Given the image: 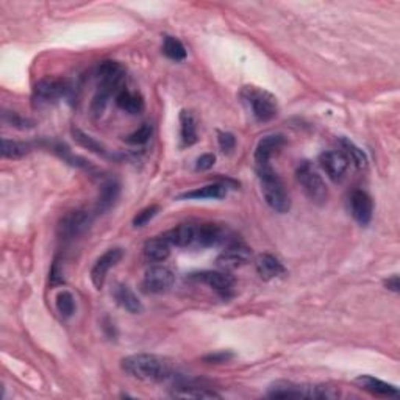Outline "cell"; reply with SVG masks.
Wrapping results in <instances>:
<instances>
[{
    "label": "cell",
    "instance_id": "obj_1",
    "mask_svg": "<svg viewBox=\"0 0 400 400\" xmlns=\"http://www.w3.org/2000/svg\"><path fill=\"white\" fill-rule=\"evenodd\" d=\"M121 368L133 379L143 381H167L176 377L174 366L166 358L152 353H137L126 357Z\"/></svg>",
    "mask_w": 400,
    "mask_h": 400
},
{
    "label": "cell",
    "instance_id": "obj_2",
    "mask_svg": "<svg viewBox=\"0 0 400 400\" xmlns=\"http://www.w3.org/2000/svg\"><path fill=\"white\" fill-rule=\"evenodd\" d=\"M97 91L93 99L91 110L95 116H100L113 94H117L123 88L126 71L117 61H104L97 67Z\"/></svg>",
    "mask_w": 400,
    "mask_h": 400
},
{
    "label": "cell",
    "instance_id": "obj_3",
    "mask_svg": "<svg viewBox=\"0 0 400 400\" xmlns=\"http://www.w3.org/2000/svg\"><path fill=\"white\" fill-rule=\"evenodd\" d=\"M257 169V176L260 180L261 193L266 204L277 213H288L291 202L288 193H286L285 185L280 177L275 174L272 166H260Z\"/></svg>",
    "mask_w": 400,
    "mask_h": 400
},
{
    "label": "cell",
    "instance_id": "obj_4",
    "mask_svg": "<svg viewBox=\"0 0 400 400\" xmlns=\"http://www.w3.org/2000/svg\"><path fill=\"white\" fill-rule=\"evenodd\" d=\"M268 396L275 399L331 400L340 397V391L327 385H296L291 381H277L269 388Z\"/></svg>",
    "mask_w": 400,
    "mask_h": 400
},
{
    "label": "cell",
    "instance_id": "obj_5",
    "mask_svg": "<svg viewBox=\"0 0 400 400\" xmlns=\"http://www.w3.org/2000/svg\"><path fill=\"white\" fill-rule=\"evenodd\" d=\"M241 97L249 105L252 115L255 116L257 121L268 122L277 116V99L264 89L257 86H244L241 91Z\"/></svg>",
    "mask_w": 400,
    "mask_h": 400
},
{
    "label": "cell",
    "instance_id": "obj_6",
    "mask_svg": "<svg viewBox=\"0 0 400 400\" xmlns=\"http://www.w3.org/2000/svg\"><path fill=\"white\" fill-rule=\"evenodd\" d=\"M297 182L301 183V187L303 189V193L308 197L313 204L322 205L327 200V187L322 177L319 176L316 169L311 166V163L303 161L301 166L297 167L296 171Z\"/></svg>",
    "mask_w": 400,
    "mask_h": 400
},
{
    "label": "cell",
    "instance_id": "obj_7",
    "mask_svg": "<svg viewBox=\"0 0 400 400\" xmlns=\"http://www.w3.org/2000/svg\"><path fill=\"white\" fill-rule=\"evenodd\" d=\"M93 222L91 213L86 210H74L66 213L58 222V235L63 241H72L83 235Z\"/></svg>",
    "mask_w": 400,
    "mask_h": 400
},
{
    "label": "cell",
    "instance_id": "obj_8",
    "mask_svg": "<svg viewBox=\"0 0 400 400\" xmlns=\"http://www.w3.org/2000/svg\"><path fill=\"white\" fill-rule=\"evenodd\" d=\"M174 274L172 270L165 266H152L145 270L141 290L145 294H163L172 288Z\"/></svg>",
    "mask_w": 400,
    "mask_h": 400
},
{
    "label": "cell",
    "instance_id": "obj_9",
    "mask_svg": "<svg viewBox=\"0 0 400 400\" xmlns=\"http://www.w3.org/2000/svg\"><path fill=\"white\" fill-rule=\"evenodd\" d=\"M71 91V84L64 78H44L35 84L33 95L39 104L56 102L61 97H66Z\"/></svg>",
    "mask_w": 400,
    "mask_h": 400
},
{
    "label": "cell",
    "instance_id": "obj_10",
    "mask_svg": "<svg viewBox=\"0 0 400 400\" xmlns=\"http://www.w3.org/2000/svg\"><path fill=\"white\" fill-rule=\"evenodd\" d=\"M123 250L121 247H113V249L106 250L102 257L97 258V261L94 263V266L91 269V280L93 285L97 290H102L106 280V274L111 268H115L117 263L122 260Z\"/></svg>",
    "mask_w": 400,
    "mask_h": 400
},
{
    "label": "cell",
    "instance_id": "obj_11",
    "mask_svg": "<svg viewBox=\"0 0 400 400\" xmlns=\"http://www.w3.org/2000/svg\"><path fill=\"white\" fill-rule=\"evenodd\" d=\"M319 165L324 169L329 178L338 183L346 177V172L349 169V160L340 150H329L319 155Z\"/></svg>",
    "mask_w": 400,
    "mask_h": 400
},
{
    "label": "cell",
    "instance_id": "obj_12",
    "mask_svg": "<svg viewBox=\"0 0 400 400\" xmlns=\"http://www.w3.org/2000/svg\"><path fill=\"white\" fill-rule=\"evenodd\" d=\"M250 260V249L242 242H233L217 257V266L224 270L238 269Z\"/></svg>",
    "mask_w": 400,
    "mask_h": 400
},
{
    "label": "cell",
    "instance_id": "obj_13",
    "mask_svg": "<svg viewBox=\"0 0 400 400\" xmlns=\"http://www.w3.org/2000/svg\"><path fill=\"white\" fill-rule=\"evenodd\" d=\"M189 279L208 285L222 297H228L233 290V279L228 274L217 272V270H204V272L193 274Z\"/></svg>",
    "mask_w": 400,
    "mask_h": 400
},
{
    "label": "cell",
    "instance_id": "obj_14",
    "mask_svg": "<svg viewBox=\"0 0 400 400\" xmlns=\"http://www.w3.org/2000/svg\"><path fill=\"white\" fill-rule=\"evenodd\" d=\"M351 211L353 219L360 225H368L374 213V204L370 196L362 189L353 191L351 196Z\"/></svg>",
    "mask_w": 400,
    "mask_h": 400
},
{
    "label": "cell",
    "instance_id": "obj_15",
    "mask_svg": "<svg viewBox=\"0 0 400 400\" xmlns=\"http://www.w3.org/2000/svg\"><path fill=\"white\" fill-rule=\"evenodd\" d=\"M283 144H285L283 134H269V137H264L260 143H258L255 149V167L269 166L272 155Z\"/></svg>",
    "mask_w": 400,
    "mask_h": 400
},
{
    "label": "cell",
    "instance_id": "obj_16",
    "mask_svg": "<svg viewBox=\"0 0 400 400\" xmlns=\"http://www.w3.org/2000/svg\"><path fill=\"white\" fill-rule=\"evenodd\" d=\"M227 239V232L217 224H202L196 227V244L200 247H214Z\"/></svg>",
    "mask_w": 400,
    "mask_h": 400
},
{
    "label": "cell",
    "instance_id": "obj_17",
    "mask_svg": "<svg viewBox=\"0 0 400 400\" xmlns=\"http://www.w3.org/2000/svg\"><path fill=\"white\" fill-rule=\"evenodd\" d=\"M119 194H121L119 182L115 178L105 180L99 191V199H97V204H95V211L102 214L111 210L117 202V199H119Z\"/></svg>",
    "mask_w": 400,
    "mask_h": 400
},
{
    "label": "cell",
    "instance_id": "obj_18",
    "mask_svg": "<svg viewBox=\"0 0 400 400\" xmlns=\"http://www.w3.org/2000/svg\"><path fill=\"white\" fill-rule=\"evenodd\" d=\"M362 390L368 391L374 396H381V397H397L399 396V390L394 385H390V383L381 381L379 379H375L373 375H360L357 380Z\"/></svg>",
    "mask_w": 400,
    "mask_h": 400
},
{
    "label": "cell",
    "instance_id": "obj_19",
    "mask_svg": "<svg viewBox=\"0 0 400 400\" xmlns=\"http://www.w3.org/2000/svg\"><path fill=\"white\" fill-rule=\"evenodd\" d=\"M113 296H115V301L117 305L126 309V311L132 314H139L143 313V303L138 298V296L132 291L130 286L127 285H116L115 291H113Z\"/></svg>",
    "mask_w": 400,
    "mask_h": 400
},
{
    "label": "cell",
    "instance_id": "obj_20",
    "mask_svg": "<svg viewBox=\"0 0 400 400\" xmlns=\"http://www.w3.org/2000/svg\"><path fill=\"white\" fill-rule=\"evenodd\" d=\"M227 196V187L224 183H211L207 185V187L197 188L193 191H188V193L180 194L177 199L178 200H219L224 199Z\"/></svg>",
    "mask_w": 400,
    "mask_h": 400
},
{
    "label": "cell",
    "instance_id": "obj_21",
    "mask_svg": "<svg viewBox=\"0 0 400 400\" xmlns=\"http://www.w3.org/2000/svg\"><path fill=\"white\" fill-rule=\"evenodd\" d=\"M143 255L148 263H161L171 255V244L163 236H156V238H152L145 242Z\"/></svg>",
    "mask_w": 400,
    "mask_h": 400
},
{
    "label": "cell",
    "instance_id": "obj_22",
    "mask_svg": "<svg viewBox=\"0 0 400 400\" xmlns=\"http://www.w3.org/2000/svg\"><path fill=\"white\" fill-rule=\"evenodd\" d=\"M169 244L177 247H188L196 242V227L191 224H182L176 228L167 230L166 233L161 235Z\"/></svg>",
    "mask_w": 400,
    "mask_h": 400
},
{
    "label": "cell",
    "instance_id": "obj_23",
    "mask_svg": "<svg viewBox=\"0 0 400 400\" xmlns=\"http://www.w3.org/2000/svg\"><path fill=\"white\" fill-rule=\"evenodd\" d=\"M257 272L264 281L274 280L280 277V275L285 274V266L281 264L277 258L269 255V253H264L257 258Z\"/></svg>",
    "mask_w": 400,
    "mask_h": 400
},
{
    "label": "cell",
    "instance_id": "obj_24",
    "mask_svg": "<svg viewBox=\"0 0 400 400\" xmlns=\"http://www.w3.org/2000/svg\"><path fill=\"white\" fill-rule=\"evenodd\" d=\"M116 104L121 110L127 111L128 115H139V113H143L145 108L143 95L130 91V89L127 88H122L121 91L116 94Z\"/></svg>",
    "mask_w": 400,
    "mask_h": 400
},
{
    "label": "cell",
    "instance_id": "obj_25",
    "mask_svg": "<svg viewBox=\"0 0 400 400\" xmlns=\"http://www.w3.org/2000/svg\"><path fill=\"white\" fill-rule=\"evenodd\" d=\"M180 137H182L183 145H188V148L189 145H194L199 141L194 116L187 110L180 113Z\"/></svg>",
    "mask_w": 400,
    "mask_h": 400
},
{
    "label": "cell",
    "instance_id": "obj_26",
    "mask_svg": "<svg viewBox=\"0 0 400 400\" xmlns=\"http://www.w3.org/2000/svg\"><path fill=\"white\" fill-rule=\"evenodd\" d=\"M174 397L180 399H219L221 396L208 388L194 385H177L172 392Z\"/></svg>",
    "mask_w": 400,
    "mask_h": 400
},
{
    "label": "cell",
    "instance_id": "obj_27",
    "mask_svg": "<svg viewBox=\"0 0 400 400\" xmlns=\"http://www.w3.org/2000/svg\"><path fill=\"white\" fill-rule=\"evenodd\" d=\"M32 150V145L27 143H21V141H13V139H2V155L5 158L10 160H18L25 156L28 152Z\"/></svg>",
    "mask_w": 400,
    "mask_h": 400
},
{
    "label": "cell",
    "instance_id": "obj_28",
    "mask_svg": "<svg viewBox=\"0 0 400 400\" xmlns=\"http://www.w3.org/2000/svg\"><path fill=\"white\" fill-rule=\"evenodd\" d=\"M341 149H342V154L347 156V160H351L358 169H364L366 166H368V156H366L364 152L360 148H357L352 141L342 138Z\"/></svg>",
    "mask_w": 400,
    "mask_h": 400
},
{
    "label": "cell",
    "instance_id": "obj_29",
    "mask_svg": "<svg viewBox=\"0 0 400 400\" xmlns=\"http://www.w3.org/2000/svg\"><path fill=\"white\" fill-rule=\"evenodd\" d=\"M163 54H165L169 60L172 61H183L187 58V49L174 36H165L163 39Z\"/></svg>",
    "mask_w": 400,
    "mask_h": 400
},
{
    "label": "cell",
    "instance_id": "obj_30",
    "mask_svg": "<svg viewBox=\"0 0 400 400\" xmlns=\"http://www.w3.org/2000/svg\"><path fill=\"white\" fill-rule=\"evenodd\" d=\"M72 137H74L75 143L80 144L82 148L91 150V152H94V154H97V155L106 156V150H105L104 145L100 144L99 141H95L93 137H89V134L82 132L80 128H75V127L72 128Z\"/></svg>",
    "mask_w": 400,
    "mask_h": 400
},
{
    "label": "cell",
    "instance_id": "obj_31",
    "mask_svg": "<svg viewBox=\"0 0 400 400\" xmlns=\"http://www.w3.org/2000/svg\"><path fill=\"white\" fill-rule=\"evenodd\" d=\"M56 309H58L61 318H71L75 311V302L74 296L71 294L69 291H61L58 296H56Z\"/></svg>",
    "mask_w": 400,
    "mask_h": 400
},
{
    "label": "cell",
    "instance_id": "obj_32",
    "mask_svg": "<svg viewBox=\"0 0 400 400\" xmlns=\"http://www.w3.org/2000/svg\"><path fill=\"white\" fill-rule=\"evenodd\" d=\"M152 133H154V128H152L150 123H143L138 130H134L133 133L128 134L126 139V143L128 144H133V145H141V144H145L148 141L152 138Z\"/></svg>",
    "mask_w": 400,
    "mask_h": 400
},
{
    "label": "cell",
    "instance_id": "obj_33",
    "mask_svg": "<svg viewBox=\"0 0 400 400\" xmlns=\"http://www.w3.org/2000/svg\"><path fill=\"white\" fill-rule=\"evenodd\" d=\"M158 213H160V207L158 205L145 207L137 214V216L133 217V225H134V227H144V225L149 224L152 219H154Z\"/></svg>",
    "mask_w": 400,
    "mask_h": 400
},
{
    "label": "cell",
    "instance_id": "obj_34",
    "mask_svg": "<svg viewBox=\"0 0 400 400\" xmlns=\"http://www.w3.org/2000/svg\"><path fill=\"white\" fill-rule=\"evenodd\" d=\"M3 122L8 123L11 127L16 128H30L33 127V122L25 119V117L19 116L18 113H11V111H3Z\"/></svg>",
    "mask_w": 400,
    "mask_h": 400
},
{
    "label": "cell",
    "instance_id": "obj_35",
    "mask_svg": "<svg viewBox=\"0 0 400 400\" xmlns=\"http://www.w3.org/2000/svg\"><path fill=\"white\" fill-rule=\"evenodd\" d=\"M217 143H219V148L224 152V154H232L235 145H236V138L233 133H219V138H217Z\"/></svg>",
    "mask_w": 400,
    "mask_h": 400
},
{
    "label": "cell",
    "instance_id": "obj_36",
    "mask_svg": "<svg viewBox=\"0 0 400 400\" xmlns=\"http://www.w3.org/2000/svg\"><path fill=\"white\" fill-rule=\"evenodd\" d=\"M50 286H60L64 283V277H63V270L60 269V263L58 260H55L52 264V269H50Z\"/></svg>",
    "mask_w": 400,
    "mask_h": 400
},
{
    "label": "cell",
    "instance_id": "obj_37",
    "mask_svg": "<svg viewBox=\"0 0 400 400\" xmlns=\"http://www.w3.org/2000/svg\"><path fill=\"white\" fill-rule=\"evenodd\" d=\"M214 163H216V156L213 154L200 155L196 161V171H208V169H211L214 166Z\"/></svg>",
    "mask_w": 400,
    "mask_h": 400
},
{
    "label": "cell",
    "instance_id": "obj_38",
    "mask_svg": "<svg viewBox=\"0 0 400 400\" xmlns=\"http://www.w3.org/2000/svg\"><path fill=\"white\" fill-rule=\"evenodd\" d=\"M233 358V353L232 352H216V353H211V355H207L204 357V362L207 363H225L228 362V360Z\"/></svg>",
    "mask_w": 400,
    "mask_h": 400
},
{
    "label": "cell",
    "instance_id": "obj_39",
    "mask_svg": "<svg viewBox=\"0 0 400 400\" xmlns=\"http://www.w3.org/2000/svg\"><path fill=\"white\" fill-rule=\"evenodd\" d=\"M385 286H386V290H390L392 292H399V288H400L399 275H392L391 279L385 280Z\"/></svg>",
    "mask_w": 400,
    "mask_h": 400
}]
</instances>
